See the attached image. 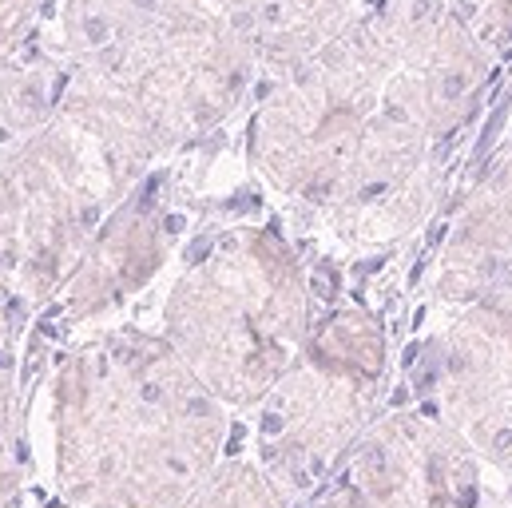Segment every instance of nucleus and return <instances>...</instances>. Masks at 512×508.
Segmentation results:
<instances>
[{"mask_svg":"<svg viewBox=\"0 0 512 508\" xmlns=\"http://www.w3.org/2000/svg\"><path fill=\"white\" fill-rule=\"evenodd\" d=\"M255 0H68L64 112L116 159H143L239 96Z\"/></svg>","mask_w":512,"mask_h":508,"instance_id":"nucleus-1","label":"nucleus"},{"mask_svg":"<svg viewBox=\"0 0 512 508\" xmlns=\"http://www.w3.org/2000/svg\"><path fill=\"white\" fill-rule=\"evenodd\" d=\"M32 8H36V0H0V52H8V44L24 32Z\"/></svg>","mask_w":512,"mask_h":508,"instance_id":"nucleus-2","label":"nucleus"}]
</instances>
